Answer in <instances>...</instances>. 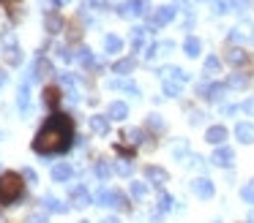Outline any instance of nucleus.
<instances>
[{"label":"nucleus","instance_id":"f257e3e1","mask_svg":"<svg viewBox=\"0 0 254 223\" xmlns=\"http://www.w3.org/2000/svg\"><path fill=\"white\" fill-rule=\"evenodd\" d=\"M74 141V120L63 112H55L47 117V123L39 128L33 139V150L39 155H58L66 152Z\"/></svg>","mask_w":254,"mask_h":223},{"label":"nucleus","instance_id":"f03ea898","mask_svg":"<svg viewBox=\"0 0 254 223\" xmlns=\"http://www.w3.org/2000/svg\"><path fill=\"white\" fill-rule=\"evenodd\" d=\"M25 185H22V174L17 172H3L0 174V204L8 207L22 196Z\"/></svg>","mask_w":254,"mask_h":223},{"label":"nucleus","instance_id":"7ed1b4c3","mask_svg":"<svg viewBox=\"0 0 254 223\" xmlns=\"http://www.w3.org/2000/svg\"><path fill=\"white\" fill-rule=\"evenodd\" d=\"M96 204L99 207H118V210H128V199L123 193H118V190H110V188H101L99 193H96Z\"/></svg>","mask_w":254,"mask_h":223},{"label":"nucleus","instance_id":"20e7f679","mask_svg":"<svg viewBox=\"0 0 254 223\" xmlns=\"http://www.w3.org/2000/svg\"><path fill=\"white\" fill-rule=\"evenodd\" d=\"M41 98H44V106L50 109L52 114H55V112H58V106H61L63 92H61V87H58V85H47L44 90H41Z\"/></svg>","mask_w":254,"mask_h":223},{"label":"nucleus","instance_id":"39448f33","mask_svg":"<svg viewBox=\"0 0 254 223\" xmlns=\"http://www.w3.org/2000/svg\"><path fill=\"white\" fill-rule=\"evenodd\" d=\"M90 201H93V196L88 193V188H85V185H74L71 188V204L77 207V210H85Z\"/></svg>","mask_w":254,"mask_h":223},{"label":"nucleus","instance_id":"423d86ee","mask_svg":"<svg viewBox=\"0 0 254 223\" xmlns=\"http://www.w3.org/2000/svg\"><path fill=\"white\" fill-rule=\"evenodd\" d=\"M44 25H47V33H61L63 27H66V19L52 8V11H47V14H44Z\"/></svg>","mask_w":254,"mask_h":223},{"label":"nucleus","instance_id":"0eeeda50","mask_svg":"<svg viewBox=\"0 0 254 223\" xmlns=\"http://www.w3.org/2000/svg\"><path fill=\"white\" fill-rule=\"evenodd\" d=\"M210 161H213L216 166L227 169V166H232V161H235V152H232L230 147H216V152H213V158H210Z\"/></svg>","mask_w":254,"mask_h":223},{"label":"nucleus","instance_id":"6e6552de","mask_svg":"<svg viewBox=\"0 0 254 223\" xmlns=\"http://www.w3.org/2000/svg\"><path fill=\"white\" fill-rule=\"evenodd\" d=\"M172 19H175V8H172V5H161V8H156L153 16H150V22H153L156 27L167 25V22H172Z\"/></svg>","mask_w":254,"mask_h":223},{"label":"nucleus","instance_id":"1a4fd4ad","mask_svg":"<svg viewBox=\"0 0 254 223\" xmlns=\"http://www.w3.org/2000/svg\"><path fill=\"white\" fill-rule=\"evenodd\" d=\"M224 139H227V128H224V125H210V128L205 131V141H210V144H216V147L224 144Z\"/></svg>","mask_w":254,"mask_h":223},{"label":"nucleus","instance_id":"9d476101","mask_svg":"<svg viewBox=\"0 0 254 223\" xmlns=\"http://www.w3.org/2000/svg\"><path fill=\"white\" fill-rule=\"evenodd\" d=\"M0 8L6 11L11 22H19V16H22V0H0Z\"/></svg>","mask_w":254,"mask_h":223},{"label":"nucleus","instance_id":"9b49d317","mask_svg":"<svg viewBox=\"0 0 254 223\" xmlns=\"http://www.w3.org/2000/svg\"><path fill=\"white\" fill-rule=\"evenodd\" d=\"M145 14V0H126L121 5V16H142Z\"/></svg>","mask_w":254,"mask_h":223},{"label":"nucleus","instance_id":"f8f14e48","mask_svg":"<svg viewBox=\"0 0 254 223\" xmlns=\"http://www.w3.org/2000/svg\"><path fill=\"white\" fill-rule=\"evenodd\" d=\"M227 63L230 65H246L249 63V52L246 49H238V46H232V49H227Z\"/></svg>","mask_w":254,"mask_h":223},{"label":"nucleus","instance_id":"ddd939ff","mask_svg":"<svg viewBox=\"0 0 254 223\" xmlns=\"http://www.w3.org/2000/svg\"><path fill=\"white\" fill-rule=\"evenodd\" d=\"M194 193H197L199 199H210V196H213V182H210L208 177L194 179Z\"/></svg>","mask_w":254,"mask_h":223},{"label":"nucleus","instance_id":"4468645a","mask_svg":"<svg viewBox=\"0 0 254 223\" xmlns=\"http://www.w3.org/2000/svg\"><path fill=\"white\" fill-rule=\"evenodd\" d=\"M235 136L243 144H252L254 141V123H238L235 125Z\"/></svg>","mask_w":254,"mask_h":223},{"label":"nucleus","instance_id":"2eb2a0df","mask_svg":"<svg viewBox=\"0 0 254 223\" xmlns=\"http://www.w3.org/2000/svg\"><path fill=\"white\" fill-rule=\"evenodd\" d=\"M71 177H74V169L68 166V163H58V166H52V179H55V182H68Z\"/></svg>","mask_w":254,"mask_h":223},{"label":"nucleus","instance_id":"dca6fc26","mask_svg":"<svg viewBox=\"0 0 254 223\" xmlns=\"http://www.w3.org/2000/svg\"><path fill=\"white\" fill-rule=\"evenodd\" d=\"M107 117L110 120H126L128 117V106L123 101H112L110 109H107Z\"/></svg>","mask_w":254,"mask_h":223},{"label":"nucleus","instance_id":"f3484780","mask_svg":"<svg viewBox=\"0 0 254 223\" xmlns=\"http://www.w3.org/2000/svg\"><path fill=\"white\" fill-rule=\"evenodd\" d=\"M145 177H148L150 182L161 185V182H167V179H170V174H167L161 166H145Z\"/></svg>","mask_w":254,"mask_h":223},{"label":"nucleus","instance_id":"a211bd4d","mask_svg":"<svg viewBox=\"0 0 254 223\" xmlns=\"http://www.w3.org/2000/svg\"><path fill=\"white\" fill-rule=\"evenodd\" d=\"M90 128L101 136L110 134V117H107V114H93V117H90Z\"/></svg>","mask_w":254,"mask_h":223},{"label":"nucleus","instance_id":"6ab92c4d","mask_svg":"<svg viewBox=\"0 0 254 223\" xmlns=\"http://www.w3.org/2000/svg\"><path fill=\"white\" fill-rule=\"evenodd\" d=\"M227 90V85H221V82H216V85H208V87H199V92H205V98H210V101H216V98H221V92Z\"/></svg>","mask_w":254,"mask_h":223},{"label":"nucleus","instance_id":"aec40b11","mask_svg":"<svg viewBox=\"0 0 254 223\" xmlns=\"http://www.w3.org/2000/svg\"><path fill=\"white\" fill-rule=\"evenodd\" d=\"M134 71V57H123L118 63H112V74H131Z\"/></svg>","mask_w":254,"mask_h":223},{"label":"nucleus","instance_id":"412c9836","mask_svg":"<svg viewBox=\"0 0 254 223\" xmlns=\"http://www.w3.org/2000/svg\"><path fill=\"white\" fill-rule=\"evenodd\" d=\"M41 204H44L47 212H58V215H61V212H66V204H61L55 196H44V201H41Z\"/></svg>","mask_w":254,"mask_h":223},{"label":"nucleus","instance_id":"4be33fe9","mask_svg":"<svg viewBox=\"0 0 254 223\" xmlns=\"http://www.w3.org/2000/svg\"><path fill=\"white\" fill-rule=\"evenodd\" d=\"M183 49H186V54H189V57H197V54H199V49H202V44H199V38L189 36L186 41H183Z\"/></svg>","mask_w":254,"mask_h":223},{"label":"nucleus","instance_id":"5701e85b","mask_svg":"<svg viewBox=\"0 0 254 223\" xmlns=\"http://www.w3.org/2000/svg\"><path fill=\"white\" fill-rule=\"evenodd\" d=\"M33 71H36L33 76H39V79H41V76H50L52 74V63L47 57H39V60H36V68Z\"/></svg>","mask_w":254,"mask_h":223},{"label":"nucleus","instance_id":"b1692460","mask_svg":"<svg viewBox=\"0 0 254 223\" xmlns=\"http://www.w3.org/2000/svg\"><path fill=\"white\" fill-rule=\"evenodd\" d=\"M3 57H6L8 65H19V63H22V54H19L17 46H8L6 52H3Z\"/></svg>","mask_w":254,"mask_h":223},{"label":"nucleus","instance_id":"393cba45","mask_svg":"<svg viewBox=\"0 0 254 223\" xmlns=\"http://www.w3.org/2000/svg\"><path fill=\"white\" fill-rule=\"evenodd\" d=\"M227 87H235V90H241V87H246L249 85V76H241V74H232L230 79L224 82Z\"/></svg>","mask_w":254,"mask_h":223},{"label":"nucleus","instance_id":"a878e982","mask_svg":"<svg viewBox=\"0 0 254 223\" xmlns=\"http://www.w3.org/2000/svg\"><path fill=\"white\" fill-rule=\"evenodd\" d=\"M104 49H107V52H121V49H123V41H121L118 36H107V38H104Z\"/></svg>","mask_w":254,"mask_h":223},{"label":"nucleus","instance_id":"bb28decb","mask_svg":"<svg viewBox=\"0 0 254 223\" xmlns=\"http://www.w3.org/2000/svg\"><path fill=\"white\" fill-rule=\"evenodd\" d=\"M210 3H213V11H216V14H227V11H232L235 0H210Z\"/></svg>","mask_w":254,"mask_h":223},{"label":"nucleus","instance_id":"cd10ccee","mask_svg":"<svg viewBox=\"0 0 254 223\" xmlns=\"http://www.w3.org/2000/svg\"><path fill=\"white\" fill-rule=\"evenodd\" d=\"M241 199L246 201V204H254V179H252V182H246V185L241 188Z\"/></svg>","mask_w":254,"mask_h":223},{"label":"nucleus","instance_id":"c85d7f7f","mask_svg":"<svg viewBox=\"0 0 254 223\" xmlns=\"http://www.w3.org/2000/svg\"><path fill=\"white\" fill-rule=\"evenodd\" d=\"M164 92L167 95H181V82H164Z\"/></svg>","mask_w":254,"mask_h":223},{"label":"nucleus","instance_id":"c756f323","mask_svg":"<svg viewBox=\"0 0 254 223\" xmlns=\"http://www.w3.org/2000/svg\"><path fill=\"white\" fill-rule=\"evenodd\" d=\"M19 109H28V82L25 85H19V98H17Z\"/></svg>","mask_w":254,"mask_h":223},{"label":"nucleus","instance_id":"7c9ffc66","mask_svg":"<svg viewBox=\"0 0 254 223\" xmlns=\"http://www.w3.org/2000/svg\"><path fill=\"white\" fill-rule=\"evenodd\" d=\"M167 210H172V196L170 193H161L159 196V212H167Z\"/></svg>","mask_w":254,"mask_h":223},{"label":"nucleus","instance_id":"2f4dec72","mask_svg":"<svg viewBox=\"0 0 254 223\" xmlns=\"http://www.w3.org/2000/svg\"><path fill=\"white\" fill-rule=\"evenodd\" d=\"M110 172H112V169H110V163H107V161H99V163H96V174H99L101 179L110 177Z\"/></svg>","mask_w":254,"mask_h":223},{"label":"nucleus","instance_id":"473e14b6","mask_svg":"<svg viewBox=\"0 0 254 223\" xmlns=\"http://www.w3.org/2000/svg\"><path fill=\"white\" fill-rule=\"evenodd\" d=\"M145 193H148V185H145V182H131V196H137V199H142Z\"/></svg>","mask_w":254,"mask_h":223},{"label":"nucleus","instance_id":"72a5a7b5","mask_svg":"<svg viewBox=\"0 0 254 223\" xmlns=\"http://www.w3.org/2000/svg\"><path fill=\"white\" fill-rule=\"evenodd\" d=\"M126 139L131 141V144H142V131H139V128L128 131V134H126Z\"/></svg>","mask_w":254,"mask_h":223},{"label":"nucleus","instance_id":"f704fd0d","mask_svg":"<svg viewBox=\"0 0 254 223\" xmlns=\"http://www.w3.org/2000/svg\"><path fill=\"white\" fill-rule=\"evenodd\" d=\"M115 172L123 174V177H128V174H131V166H128V161H118V163H115Z\"/></svg>","mask_w":254,"mask_h":223},{"label":"nucleus","instance_id":"c9c22d12","mask_svg":"<svg viewBox=\"0 0 254 223\" xmlns=\"http://www.w3.org/2000/svg\"><path fill=\"white\" fill-rule=\"evenodd\" d=\"M142 38H145V27H134V49L142 46Z\"/></svg>","mask_w":254,"mask_h":223},{"label":"nucleus","instance_id":"e433bc0d","mask_svg":"<svg viewBox=\"0 0 254 223\" xmlns=\"http://www.w3.org/2000/svg\"><path fill=\"white\" fill-rule=\"evenodd\" d=\"M216 68H219V57H208V60H205V71H208V74H216Z\"/></svg>","mask_w":254,"mask_h":223},{"label":"nucleus","instance_id":"4c0bfd02","mask_svg":"<svg viewBox=\"0 0 254 223\" xmlns=\"http://www.w3.org/2000/svg\"><path fill=\"white\" fill-rule=\"evenodd\" d=\"M241 109H243L246 114H254V95H252V98H246V101L241 103Z\"/></svg>","mask_w":254,"mask_h":223},{"label":"nucleus","instance_id":"58836bf2","mask_svg":"<svg viewBox=\"0 0 254 223\" xmlns=\"http://www.w3.org/2000/svg\"><path fill=\"white\" fill-rule=\"evenodd\" d=\"M79 63H82V65H90V63H93V54H90V49H82V54H79Z\"/></svg>","mask_w":254,"mask_h":223},{"label":"nucleus","instance_id":"ea45409f","mask_svg":"<svg viewBox=\"0 0 254 223\" xmlns=\"http://www.w3.org/2000/svg\"><path fill=\"white\" fill-rule=\"evenodd\" d=\"M115 150L121 152L123 158H131V155H134V147H123V144H115Z\"/></svg>","mask_w":254,"mask_h":223},{"label":"nucleus","instance_id":"a19ab883","mask_svg":"<svg viewBox=\"0 0 254 223\" xmlns=\"http://www.w3.org/2000/svg\"><path fill=\"white\" fill-rule=\"evenodd\" d=\"M25 223H47V218L36 212V215H28V221H25Z\"/></svg>","mask_w":254,"mask_h":223},{"label":"nucleus","instance_id":"79ce46f5","mask_svg":"<svg viewBox=\"0 0 254 223\" xmlns=\"http://www.w3.org/2000/svg\"><path fill=\"white\" fill-rule=\"evenodd\" d=\"M22 177L28 179V182H36V172H33V169H22Z\"/></svg>","mask_w":254,"mask_h":223},{"label":"nucleus","instance_id":"37998d69","mask_svg":"<svg viewBox=\"0 0 254 223\" xmlns=\"http://www.w3.org/2000/svg\"><path fill=\"white\" fill-rule=\"evenodd\" d=\"M148 125H150V128H156V131H161V120L156 117V114H153V117L148 120Z\"/></svg>","mask_w":254,"mask_h":223},{"label":"nucleus","instance_id":"c03bdc74","mask_svg":"<svg viewBox=\"0 0 254 223\" xmlns=\"http://www.w3.org/2000/svg\"><path fill=\"white\" fill-rule=\"evenodd\" d=\"M101 223H121V221H118V218H104Z\"/></svg>","mask_w":254,"mask_h":223},{"label":"nucleus","instance_id":"a18cd8bd","mask_svg":"<svg viewBox=\"0 0 254 223\" xmlns=\"http://www.w3.org/2000/svg\"><path fill=\"white\" fill-rule=\"evenodd\" d=\"M3 82H6V74H3V71H0V85H3Z\"/></svg>","mask_w":254,"mask_h":223},{"label":"nucleus","instance_id":"49530a36","mask_svg":"<svg viewBox=\"0 0 254 223\" xmlns=\"http://www.w3.org/2000/svg\"><path fill=\"white\" fill-rule=\"evenodd\" d=\"M55 3H58V5H63V3H68V0H55Z\"/></svg>","mask_w":254,"mask_h":223},{"label":"nucleus","instance_id":"de8ad7c7","mask_svg":"<svg viewBox=\"0 0 254 223\" xmlns=\"http://www.w3.org/2000/svg\"><path fill=\"white\" fill-rule=\"evenodd\" d=\"M249 223H254V212H252V215H249Z\"/></svg>","mask_w":254,"mask_h":223},{"label":"nucleus","instance_id":"09e8293b","mask_svg":"<svg viewBox=\"0 0 254 223\" xmlns=\"http://www.w3.org/2000/svg\"><path fill=\"white\" fill-rule=\"evenodd\" d=\"M82 223H88V221H82Z\"/></svg>","mask_w":254,"mask_h":223}]
</instances>
